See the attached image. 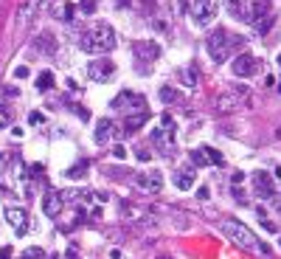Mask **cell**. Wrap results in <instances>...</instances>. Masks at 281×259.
Masks as SVG:
<instances>
[{
	"instance_id": "1",
	"label": "cell",
	"mask_w": 281,
	"mask_h": 259,
	"mask_svg": "<svg viewBox=\"0 0 281 259\" xmlns=\"http://www.w3.org/2000/svg\"><path fill=\"white\" fill-rule=\"evenodd\" d=\"M115 45H118L115 31H112V26H107V23H93L90 29H84L82 34H79V48L93 54V57L110 54Z\"/></svg>"
},
{
	"instance_id": "2",
	"label": "cell",
	"mask_w": 281,
	"mask_h": 259,
	"mask_svg": "<svg viewBox=\"0 0 281 259\" xmlns=\"http://www.w3.org/2000/svg\"><path fill=\"white\" fill-rule=\"evenodd\" d=\"M242 45H245V37H231L225 29H217L208 37V54L214 62H228L233 48H242Z\"/></svg>"
},
{
	"instance_id": "3",
	"label": "cell",
	"mask_w": 281,
	"mask_h": 259,
	"mask_svg": "<svg viewBox=\"0 0 281 259\" xmlns=\"http://www.w3.org/2000/svg\"><path fill=\"white\" fill-rule=\"evenodd\" d=\"M222 234L231 242H236L239 248H247V251H253V248H261V251H267V245H261V239L253 234L250 228H247L245 223H239V220H222Z\"/></svg>"
},
{
	"instance_id": "4",
	"label": "cell",
	"mask_w": 281,
	"mask_h": 259,
	"mask_svg": "<svg viewBox=\"0 0 281 259\" xmlns=\"http://www.w3.org/2000/svg\"><path fill=\"white\" fill-rule=\"evenodd\" d=\"M112 107L115 110H121V113H149L147 110V99L144 96H138V93H132V90H121L115 99H112Z\"/></svg>"
},
{
	"instance_id": "5",
	"label": "cell",
	"mask_w": 281,
	"mask_h": 259,
	"mask_svg": "<svg viewBox=\"0 0 281 259\" xmlns=\"http://www.w3.org/2000/svg\"><path fill=\"white\" fill-rule=\"evenodd\" d=\"M191 15H194V23L197 26H211L214 17H217V3L214 0H194L191 3Z\"/></svg>"
},
{
	"instance_id": "6",
	"label": "cell",
	"mask_w": 281,
	"mask_h": 259,
	"mask_svg": "<svg viewBox=\"0 0 281 259\" xmlns=\"http://www.w3.org/2000/svg\"><path fill=\"white\" fill-rule=\"evenodd\" d=\"M253 192H256V197H261V200H270L275 194V180L273 175H267V172H253Z\"/></svg>"
},
{
	"instance_id": "7",
	"label": "cell",
	"mask_w": 281,
	"mask_h": 259,
	"mask_svg": "<svg viewBox=\"0 0 281 259\" xmlns=\"http://www.w3.org/2000/svg\"><path fill=\"white\" fill-rule=\"evenodd\" d=\"M3 217H6V223L12 225V231L17 234V237H23V234L28 231V214H26V209H17V206H6Z\"/></svg>"
},
{
	"instance_id": "8",
	"label": "cell",
	"mask_w": 281,
	"mask_h": 259,
	"mask_svg": "<svg viewBox=\"0 0 281 259\" xmlns=\"http://www.w3.org/2000/svg\"><path fill=\"white\" fill-rule=\"evenodd\" d=\"M112 73H115V62H110V59H104V57L87 65V76H90L93 82H107V79H112Z\"/></svg>"
},
{
	"instance_id": "9",
	"label": "cell",
	"mask_w": 281,
	"mask_h": 259,
	"mask_svg": "<svg viewBox=\"0 0 281 259\" xmlns=\"http://www.w3.org/2000/svg\"><path fill=\"white\" fill-rule=\"evenodd\" d=\"M231 68H233V73H236V76H242V79H245V76H253V73L259 71V59L250 57V54H239V57L231 62Z\"/></svg>"
},
{
	"instance_id": "10",
	"label": "cell",
	"mask_w": 281,
	"mask_h": 259,
	"mask_svg": "<svg viewBox=\"0 0 281 259\" xmlns=\"http://www.w3.org/2000/svg\"><path fill=\"white\" fill-rule=\"evenodd\" d=\"M135 183H138L144 192H152V194H158L163 189V175L158 172V169H152V172H144V175H138L135 178Z\"/></svg>"
},
{
	"instance_id": "11",
	"label": "cell",
	"mask_w": 281,
	"mask_h": 259,
	"mask_svg": "<svg viewBox=\"0 0 281 259\" xmlns=\"http://www.w3.org/2000/svg\"><path fill=\"white\" fill-rule=\"evenodd\" d=\"M62 206H65V197L59 192H48L42 197V211H45V217H51V220H56V217L62 214Z\"/></svg>"
},
{
	"instance_id": "12",
	"label": "cell",
	"mask_w": 281,
	"mask_h": 259,
	"mask_svg": "<svg viewBox=\"0 0 281 259\" xmlns=\"http://www.w3.org/2000/svg\"><path fill=\"white\" fill-rule=\"evenodd\" d=\"M245 93H247V87H245V85H236L231 93H222V96L217 99V110H219V113H231V110L236 107L239 96H245Z\"/></svg>"
},
{
	"instance_id": "13",
	"label": "cell",
	"mask_w": 281,
	"mask_h": 259,
	"mask_svg": "<svg viewBox=\"0 0 281 259\" xmlns=\"http://www.w3.org/2000/svg\"><path fill=\"white\" fill-rule=\"evenodd\" d=\"M132 51H135V57H138V59H144V62H155V59L161 57V45H158V43H152V40L135 43V45H132Z\"/></svg>"
},
{
	"instance_id": "14",
	"label": "cell",
	"mask_w": 281,
	"mask_h": 259,
	"mask_svg": "<svg viewBox=\"0 0 281 259\" xmlns=\"http://www.w3.org/2000/svg\"><path fill=\"white\" fill-rule=\"evenodd\" d=\"M194 183H197V169H194V166H183V169H177V172H175V186L177 189L186 192V189H191Z\"/></svg>"
},
{
	"instance_id": "15",
	"label": "cell",
	"mask_w": 281,
	"mask_h": 259,
	"mask_svg": "<svg viewBox=\"0 0 281 259\" xmlns=\"http://www.w3.org/2000/svg\"><path fill=\"white\" fill-rule=\"evenodd\" d=\"M112 130H115V124H112L110 118H98V124H96V133H93V138H96V144H104L107 138L112 136Z\"/></svg>"
},
{
	"instance_id": "16",
	"label": "cell",
	"mask_w": 281,
	"mask_h": 259,
	"mask_svg": "<svg viewBox=\"0 0 281 259\" xmlns=\"http://www.w3.org/2000/svg\"><path fill=\"white\" fill-rule=\"evenodd\" d=\"M270 6H273V0H253V6H250V17H247V20L259 23L261 17L270 15Z\"/></svg>"
},
{
	"instance_id": "17",
	"label": "cell",
	"mask_w": 281,
	"mask_h": 259,
	"mask_svg": "<svg viewBox=\"0 0 281 259\" xmlns=\"http://www.w3.org/2000/svg\"><path fill=\"white\" fill-rule=\"evenodd\" d=\"M149 113H135V115H126V121H124V133L126 136H132V133H138L144 124H147Z\"/></svg>"
},
{
	"instance_id": "18",
	"label": "cell",
	"mask_w": 281,
	"mask_h": 259,
	"mask_svg": "<svg viewBox=\"0 0 281 259\" xmlns=\"http://www.w3.org/2000/svg\"><path fill=\"white\" fill-rule=\"evenodd\" d=\"M225 9H228V15H231V17H236V20H247L245 0H225Z\"/></svg>"
},
{
	"instance_id": "19",
	"label": "cell",
	"mask_w": 281,
	"mask_h": 259,
	"mask_svg": "<svg viewBox=\"0 0 281 259\" xmlns=\"http://www.w3.org/2000/svg\"><path fill=\"white\" fill-rule=\"evenodd\" d=\"M12 118H14V107L6 104V101H0V130H6L12 124Z\"/></svg>"
},
{
	"instance_id": "20",
	"label": "cell",
	"mask_w": 281,
	"mask_h": 259,
	"mask_svg": "<svg viewBox=\"0 0 281 259\" xmlns=\"http://www.w3.org/2000/svg\"><path fill=\"white\" fill-rule=\"evenodd\" d=\"M51 87H54V71H42L40 76H37V90L45 93V90H51Z\"/></svg>"
},
{
	"instance_id": "21",
	"label": "cell",
	"mask_w": 281,
	"mask_h": 259,
	"mask_svg": "<svg viewBox=\"0 0 281 259\" xmlns=\"http://www.w3.org/2000/svg\"><path fill=\"white\" fill-rule=\"evenodd\" d=\"M200 152H203L205 164H214V166H222V155H219L217 150H211V147H200Z\"/></svg>"
},
{
	"instance_id": "22",
	"label": "cell",
	"mask_w": 281,
	"mask_h": 259,
	"mask_svg": "<svg viewBox=\"0 0 281 259\" xmlns=\"http://www.w3.org/2000/svg\"><path fill=\"white\" fill-rule=\"evenodd\" d=\"M161 101L163 104H177V101H180V93H177L175 87H161Z\"/></svg>"
},
{
	"instance_id": "23",
	"label": "cell",
	"mask_w": 281,
	"mask_h": 259,
	"mask_svg": "<svg viewBox=\"0 0 281 259\" xmlns=\"http://www.w3.org/2000/svg\"><path fill=\"white\" fill-rule=\"evenodd\" d=\"M37 48H40V51H48V54H54V48H56L54 37H51V34H40V40H37Z\"/></svg>"
},
{
	"instance_id": "24",
	"label": "cell",
	"mask_w": 281,
	"mask_h": 259,
	"mask_svg": "<svg viewBox=\"0 0 281 259\" xmlns=\"http://www.w3.org/2000/svg\"><path fill=\"white\" fill-rule=\"evenodd\" d=\"M180 79H183V85H186V87H194L197 85V73L191 71V68H183V71H180Z\"/></svg>"
},
{
	"instance_id": "25",
	"label": "cell",
	"mask_w": 281,
	"mask_h": 259,
	"mask_svg": "<svg viewBox=\"0 0 281 259\" xmlns=\"http://www.w3.org/2000/svg\"><path fill=\"white\" fill-rule=\"evenodd\" d=\"M253 26H256V31H259V34H267V31H270V26H273V15L261 17V20H259V23H253Z\"/></svg>"
},
{
	"instance_id": "26",
	"label": "cell",
	"mask_w": 281,
	"mask_h": 259,
	"mask_svg": "<svg viewBox=\"0 0 281 259\" xmlns=\"http://www.w3.org/2000/svg\"><path fill=\"white\" fill-rule=\"evenodd\" d=\"M84 172H87V164L82 161V164H76L73 169H68V178H73V180H76V178H84Z\"/></svg>"
},
{
	"instance_id": "27",
	"label": "cell",
	"mask_w": 281,
	"mask_h": 259,
	"mask_svg": "<svg viewBox=\"0 0 281 259\" xmlns=\"http://www.w3.org/2000/svg\"><path fill=\"white\" fill-rule=\"evenodd\" d=\"M23 259H45V251H42V248H26Z\"/></svg>"
},
{
	"instance_id": "28",
	"label": "cell",
	"mask_w": 281,
	"mask_h": 259,
	"mask_svg": "<svg viewBox=\"0 0 281 259\" xmlns=\"http://www.w3.org/2000/svg\"><path fill=\"white\" fill-rule=\"evenodd\" d=\"M73 15H76V6H73V3H65V6H62V20L70 23V20H73Z\"/></svg>"
},
{
	"instance_id": "29",
	"label": "cell",
	"mask_w": 281,
	"mask_h": 259,
	"mask_svg": "<svg viewBox=\"0 0 281 259\" xmlns=\"http://www.w3.org/2000/svg\"><path fill=\"white\" fill-rule=\"evenodd\" d=\"M189 158H191V166H205V158H203V152L200 150L189 152Z\"/></svg>"
},
{
	"instance_id": "30",
	"label": "cell",
	"mask_w": 281,
	"mask_h": 259,
	"mask_svg": "<svg viewBox=\"0 0 281 259\" xmlns=\"http://www.w3.org/2000/svg\"><path fill=\"white\" fill-rule=\"evenodd\" d=\"M79 9H82L84 15H93V12H96V0H82V3H79Z\"/></svg>"
},
{
	"instance_id": "31",
	"label": "cell",
	"mask_w": 281,
	"mask_h": 259,
	"mask_svg": "<svg viewBox=\"0 0 281 259\" xmlns=\"http://www.w3.org/2000/svg\"><path fill=\"white\" fill-rule=\"evenodd\" d=\"M152 26H155V31H161V34H169V31H172L166 20H152Z\"/></svg>"
},
{
	"instance_id": "32",
	"label": "cell",
	"mask_w": 281,
	"mask_h": 259,
	"mask_svg": "<svg viewBox=\"0 0 281 259\" xmlns=\"http://www.w3.org/2000/svg\"><path fill=\"white\" fill-rule=\"evenodd\" d=\"M112 158H118V161H124V158H126V150H124V144L112 147Z\"/></svg>"
},
{
	"instance_id": "33",
	"label": "cell",
	"mask_w": 281,
	"mask_h": 259,
	"mask_svg": "<svg viewBox=\"0 0 281 259\" xmlns=\"http://www.w3.org/2000/svg\"><path fill=\"white\" fill-rule=\"evenodd\" d=\"M14 76H17V79H26V76H28V68H26V65L14 68Z\"/></svg>"
},
{
	"instance_id": "34",
	"label": "cell",
	"mask_w": 281,
	"mask_h": 259,
	"mask_svg": "<svg viewBox=\"0 0 281 259\" xmlns=\"http://www.w3.org/2000/svg\"><path fill=\"white\" fill-rule=\"evenodd\" d=\"M28 121H31V124H42V121H45V115H42V113H31V115H28Z\"/></svg>"
},
{
	"instance_id": "35",
	"label": "cell",
	"mask_w": 281,
	"mask_h": 259,
	"mask_svg": "<svg viewBox=\"0 0 281 259\" xmlns=\"http://www.w3.org/2000/svg\"><path fill=\"white\" fill-rule=\"evenodd\" d=\"M149 158H152V152H147V150H138V161H140V164H147Z\"/></svg>"
},
{
	"instance_id": "36",
	"label": "cell",
	"mask_w": 281,
	"mask_h": 259,
	"mask_svg": "<svg viewBox=\"0 0 281 259\" xmlns=\"http://www.w3.org/2000/svg\"><path fill=\"white\" fill-rule=\"evenodd\" d=\"M270 203H273L275 211H281V194H273V197H270Z\"/></svg>"
},
{
	"instance_id": "37",
	"label": "cell",
	"mask_w": 281,
	"mask_h": 259,
	"mask_svg": "<svg viewBox=\"0 0 281 259\" xmlns=\"http://www.w3.org/2000/svg\"><path fill=\"white\" fill-rule=\"evenodd\" d=\"M177 9H180V15H186L189 12V0H177Z\"/></svg>"
},
{
	"instance_id": "38",
	"label": "cell",
	"mask_w": 281,
	"mask_h": 259,
	"mask_svg": "<svg viewBox=\"0 0 281 259\" xmlns=\"http://www.w3.org/2000/svg\"><path fill=\"white\" fill-rule=\"evenodd\" d=\"M242 180H245V175H242V172H233V175H231V183H236V186L242 183Z\"/></svg>"
},
{
	"instance_id": "39",
	"label": "cell",
	"mask_w": 281,
	"mask_h": 259,
	"mask_svg": "<svg viewBox=\"0 0 281 259\" xmlns=\"http://www.w3.org/2000/svg\"><path fill=\"white\" fill-rule=\"evenodd\" d=\"M197 197H200V200H208V189L200 186V189H197Z\"/></svg>"
},
{
	"instance_id": "40",
	"label": "cell",
	"mask_w": 281,
	"mask_h": 259,
	"mask_svg": "<svg viewBox=\"0 0 281 259\" xmlns=\"http://www.w3.org/2000/svg\"><path fill=\"white\" fill-rule=\"evenodd\" d=\"M0 259H12V251H9V248H3V251H0Z\"/></svg>"
},
{
	"instance_id": "41",
	"label": "cell",
	"mask_w": 281,
	"mask_h": 259,
	"mask_svg": "<svg viewBox=\"0 0 281 259\" xmlns=\"http://www.w3.org/2000/svg\"><path fill=\"white\" fill-rule=\"evenodd\" d=\"M132 0H115V6H129Z\"/></svg>"
},
{
	"instance_id": "42",
	"label": "cell",
	"mask_w": 281,
	"mask_h": 259,
	"mask_svg": "<svg viewBox=\"0 0 281 259\" xmlns=\"http://www.w3.org/2000/svg\"><path fill=\"white\" fill-rule=\"evenodd\" d=\"M65 259H79V256H76V251H68V253H65Z\"/></svg>"
},
{
	"instance_id": "43",
	"label": "cell",
	"mask_w": 281,
	"mask_h": 259,
	"mask_svg": "<svg viewBox=\"0 0 281 259\" xmlns=\"http://www.w3.org/2000/svg\"><path fill=\"white\" fill-rule=\"evenodd\" d=\"M278 65H281V57H278Z\"/></svg>"
},
{
	"instance_id": "44",
	"label": "cell",
	"mask_w": 281,
	"mask_h": 259,
	"mask_svg": "<svg viewBox=\"0 0 281 259\" xmlns=\"http://www.w3.org/2000/svg\"><path fill=\"white\" fill-rule=\"evenodd\" d=\"M278 242H281V239H278Z\"/></svg>"
}]
</instances>
